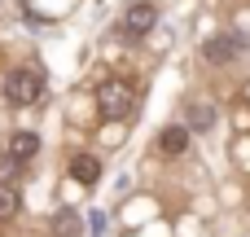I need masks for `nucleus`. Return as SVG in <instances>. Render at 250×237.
Instances as JSON below:
<instances>
[{
    "label": "nucleus",
    "instance_id": "nucleus-1",
    "mask_svg": "<svg viewBox=\"0 0 250 237\" xmlns=\"http://www.w3.org/2000/svg\"><path fill=\"white\" fill-rule=\"evenodd\" d=\"M0 92H4V101H9V106H35V101L44 97V79H40V70L18 66V70H9V75H4Z\"/></svg>",
    "mask_w": 250,
    "mask_h": 237
},
{
    "label": "nucleus",
    "instance_id": "nucleus-2",
    "mask_svg": "<svg viewBox=\"0 0 250 237\" xmlns=\"http://www.w3.org/2000/svg\"><path fill=\"white\" fill-rule=\"evenodd\" d=\"M132 106H136V92H132V84H127V79H105V84L97 88V110H101L110 123L127 119V114H132Z\"/></svg>",
    "mask_w": 250,
    "mask_h": 237
},
{
    "label": "nucleus",
    "instance_id": "nucleus-3",
    "mask_svg": "<svg viewBox=\"0 0 250 237\" xmlns=\"http://www.w3.org/2000/svg\"><path fill=\"white\" fill-rule=\"evenodd\" d=\"M242 44H246L242 35L224 31V35H211V40L202 44V57H207V62H215V66H229V62L237 57V48H242Z\"/></svg>",
    "mask_w": 250,
    "mask_h": 237
},
{
    "label": "nucleus",
    "instance_id": "nucleus-4",
    "mask_svg": "<svg viewBox=\"0 0 250 237\" xmlns=\"http://www.w3.org/2000/svg\"><path fill=\"white\" fill-rule=\"evenodd\" d=\"M154 26H158V9H154V4H132V9H127V18H123V31H127L132 40L149 35Z\"/></svg>",
    "mask_w": 250,
    "mask_h": 237
},
{
    "label": "nucleus",
    "instance_id": "nucleus-5",
    "mask_svg": "<svg viewBox=\"0 0 250 237\" xmlns=\"http://www.w3.org/2000/svg\"><path fill=\"white\" fill-rule=\"evenodd\" d=\"M70 180H79V185H97V180H101V163H97L92 154H75V158H70Z\"/></svg>",
    "mask_w": 250,
    "mask_h": 237
},
{
    "label": "nucleus",
    "instance_id": "nucleus-6",
    "mask_svg": "<svg viewBox=\"0 0 250 237\" xmlns=\"http://www.w3.org/2000/svg\"><path fill=\"white\" fill-rule=\"evenodd\" d=\"M35 154H40V136H35V132H13V136H9V158L26 163V158H35Z\"/></svg>",
    "mask_w": 250,
    "mask_h": 237
},
{
    "label": "nucleus",
    "instance_id": "nucleus-7",
    "mask_svg": "<svg viewBox=\"0 0 250 237\" xmlns=\"http://www.w3.org/2000/svg\"><path fill=\"white\" fill-rule=\"evenodd\" d=\"M158 150H163V154H171V158H176V154H185V150H189V128H167V132L158 136Z\"/></svg>",
    "mask_w": 250,
    "mask_h": 237
},
{
    "label": "nucleus",
    "instance_id": "nucleus-8",
    "mask_svg": "<svg viewBox=\"0 0 250 237\" xmlns=\"http://www.w3.org/2000/svg\"><path fill=\"white\" fill-rule=\"evenodd\" d=\"M18 207H22L18 185H0V220H13V215H18Z\"/></svg>",
    "mask_w": 250,
    "mask_h": 237
},
{
    "label": "nucleus",
    "instance_id": "nucleus-9",
    "mask_svg": "<svg viewBox=\"0 0 250 237\" xmlns=\"http://www.w3.org/2000/svg\"><path fill=\"white\" fill-rule=\"evenodd\" d=\"M185 114H189V128H215V110H211L207 101H193Z\"/></svg>",
    "mask_w": 250,
    "mask_h": 237
},
{
    "label": "nucleus",
    "instance_id": "nucleus-10",
    "mask_svg": "<svg viewBox=\"0 0 250 237\" xmlns=\"http://www.w3.org/2000/svg\"><path fill=\"white\" fill-rule=\"evenodd\" d=\"M53 233L57 237H79V215L75 211H57L53 215Z\"/></svg>",
    "mask_w": 250,
    "mask_h": 237
},
{
    "label": "nucleus",
    "instance_id": "nucleus-11",
    "mask_svg": "<svg viewBox=\"0 0 250 237\" xmlns=\"http://www.w3.org/2000/svg\"><path fill=\"white\" fill-rule=\"evenodd\" d=\"M18 176H22V163L4 154V158H0V185H18Z\"/></svg>",
    "mask_w": 250,
    "mask_h": 237
}]
</instances>
